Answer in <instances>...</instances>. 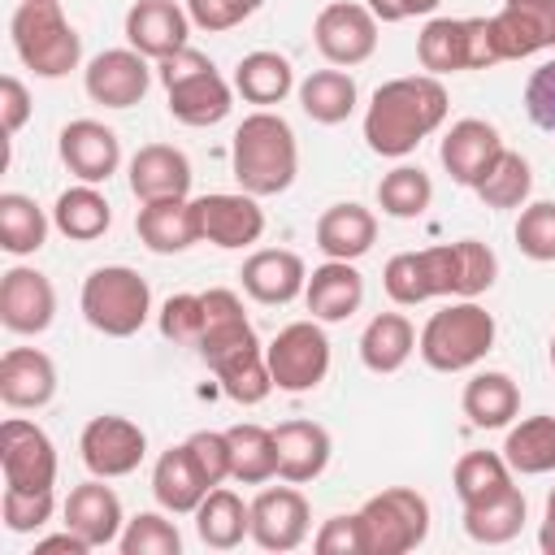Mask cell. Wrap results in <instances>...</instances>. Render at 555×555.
I'll return each mask as SVG.
<instances>
[{"instance_id": "3957f363", "label": "cell", "mask_w": 555, "mask_h": 555, "mask_svg": "<svg viewBox=\"0 0 555 555\" xmlns=\"http://www.w3.org/2000/svg\"><path fill=\"white\" fill-rule=\"evenodd\" d=\"M13 52L39 78H65L82 61V39L69 26L61 0H22L9 17Z\"/></svg>"}, {"instance_id": "7c38bea8", "label": "cell", "mask_w": 555, "mask_h": 555, "mask_svg": "<svg viewBox=\"0 0 555 555\" xmlns=\"http://www.w3.org/2000/svg\"><path fill=\"white\" fill-rule=\"evenodd\" d=\"M312 39H317V52L330 65L351 69V65H364L377 52V17L369 13V4L334 0V4H325L317 13Z\"/></svg>"}, {"instance_id": "e575fe53", "label": "cell", "mask_w": 555, "mask_h": 555, "mask_svg": "<svg viewBox=\"0 0 555 555\" xmlns=\"http://www.w3.org/2000/svg\"><path fill=\"white\" fill-rule=\"evenodd\" d=\"M52 225L69 238V243H95L108 225H113V208L104 199L100 186L91 182H78V186H65L52 204Z\"/></svg>"}, {"instance_id": "ba28073f", "label": "cell", "mask_w": 555, "mask_h": 555, "mask_svg": "<svg viewBox=\"0 0 555 555\" xmlns=\"http://www.w3.org/2000/svg\"><path fill=\"white\" fill-rule=\"evenodd\" d=\"M369 555H408L429 538V499L412 486H386L360 503Z\"/></svg>"}, {"instance_id": "30bf717a", "label": "cell", "mask_w": 555, "mask_h": 555, "mask_svg": "<svg viewBox=\"0 0 555 555\" xmlns=\"http://www.w3.org/2000/svg\"><path fill=\"white\" fill-rule=\"evenodd\" d=\"M382 286L399 308H416L425 299H455V247H421V251H399L382 269Z\"/></svg>"}, {"instance_id": "74e56055", "label": "cell", "mask_w": 555, "mask_h": 555, "mask_svg": "<svg viewBox=\"0 0 555 555\" xmlns=\"http://www.w3.org/2000/svg\"><path fill=\"white\" fill-rule=\"evenodd\" d=\"M251 338H256V330H251V321L243 312V299L230 286L204 291V338H199L195 351L204 360H212V356H221V351H230L238 343H251Z\"/></svg>"}, {"instance_id": "9f6ffc18", "label": "cell", "mask_w": 555, "mask_h": 555, "mask_svg": "<svg viewBox=\"0 0 555 555\" xmlns=\"http://www.w3.org/2000/svg\"><path fill=\"white\" fill-rule=\"evenodd\" d=\"M35 104H30V91L17 74H4L0 78V121H4V134H17L26 121H30Z\"/></svg>"}, {"instance_id": "680465c9", "label": "cell", "mask_w": 555, "mask_h": 555, "mask_svg": "<svg viewBox=\"0 0 555 555\" xmlns=\"http://www.w3.org/2000/svg\"><path fill=\"white\" fill-rule=\"evenodd\" d=\"M52 551H69V555H87L91 546L74 533V529H61V533H48V538H39L35 542V555H52Z\"/></svg>"}, {"instance_id": "e0dca14e", "label": "cell", "mask_w": 555, "mask_h": 555, "mask_svg": "<svg viewBox=\"0 0 555 555\" xmlns=\"http://www.w3.org/2000/svg\"><path fill=\"white\" fill-rule=\"evenodd\" d=\"M56 317V286L30 264H13L0 278V325L9 334H43Z\"/></svg>"}, {"instance_id": "7bdbcfd3", "label": "cell", "mask_w": 555, "mask_h": 555, "mask_svg": "<svg viewBox=\"0 0 555 555\" xmlns=\"http://www.w3.org/2000/svg\"><path fill=\"white\" fill-rule=\"evenodd\" d=\"M434 204V182L421 165H395L377 182V208L395 221H416Z\"/></svg>"}, {"instance_id": "277c9868", "label": "cell", "mask_w": 555, "mask_h": 555, "mask_svg": "<svg viewBox=\"0 0 555 555\" xmlns=\"http://www.w3.org/2000/svg\"><path fill=\"white\" fill-rule=\"evenodd\" d=\"M494 334V317L477 299H451L425 321L416 351L434 373H464L490 356Z\"/></svg>"}, {"instance_id": "6da1fadb", "label": "cell", "mask_w": 555, "mask_h": 555, "mask_svg": "<svg viewBox=\"0 0 555 555\" xmlns=\"http://www.w3.org/2000/svg\"><path fill=\"white\" fill-rule=\"evenodd\" d=\"M447 87L434 74L390 78L373 91L364 108V143L386 160H403L447 121Z\"/></svg>"}, {"instance_id": "11a10c76", "label": "cell", "mask_w": 555, "mask_h": 555, "mask_svg": "<svg viewBox=\"0 0 555 555\" xmlns=\"http://www.w3.org/2000/svg\"><path fill=\"white\" fill-rule=\"evenodd\" d=\"M525 113H529V121L538 130L555 134V61H546V65H538L529 74V82H525Z\"/></svg>"}, {"instance_id": "f5cc1de1", "label": "cell", "mask_w": 555, "mask_h": 555, "mask_svg": "<svg viewBox=\"0 0 555 555\" xmlns=\"http://www.w3.org/2000/svg\"><path fill=\"white\" fill-rule=\"evenodd\" d=\"M256 9H260V0H186L191 26H199L208 35H221V30L243 26Z\"/></svg>"}, {"instance_id": "91938a15", "label": "cell", "mask_w": 555, "mask_h": 555, "mask_svg": "<svg viewBox=\"0 0 555 555\" xmlns=\"http://www.w3.org/2000/svg\"><path fill=\"white\" fill-rule=\"evenodd\" d=\"M538 542H542V551H546V555H555V525H546V520H542V533H538Z\"/></svg>"}, {"instance_id": "4316f807", "label": "cell", "mask_w": 555, "mask_h": 555, "mask_svg": "<svg viewBox=\"0 0 555 555\" xmlns=\"http://www.w3.org/2000/svg\"><path fill=\"white\" fill-rule=\"evenodd\" d=\"M273 438H278V477L282 481L304 486V481H317L325 473L330 451H334L325 425H317V421H282L273 429Z\"/></svg>"}, {"instance_id": "ffe728a7", "label": "cell", "mask_w": 555, "mask_h": 555, "mask_svg": "<svg viewBox=\"0 0 555 555\" xmlns=\"http://www.w3.org/2000/svg\"><path fill=\"white\" fill-rule=\"evenodd\" d=\"M191 13L178 0H134L126 9V43L147 61H165L186 48Z\"/></svg>"}, {"instance_id": "d590c367", "label": "cell", "mask_w": 555, "mask_h": 555, "mask_svg": "<svg viewBox=\"0 0 555 555\" xmlns=\"http://www.w3.org/2000/svg\"><path fill=\"white\" fill-rule=\"evenodd\" d=\"M416 351V330L403 312H377L360 334V360L369 373H399Z\"/></svg>"}, {"instance_id": "ee69618b", "label": "cell", "mask_w": 555, "mask_h": 555, "mask_svg": "<svg viewBox=\"0 0 555 555\" xmlns=\"http://www.w3.org/2000/svg\"><path fill=\"white\" fill-rule=\"evenodd\" d=\"M451 481H455L460 503L473 507V503H486L512 486V464L503 460V451H468L455 460Z\"/></svg>"}, {"instance_id": "816d5d0a", "label": "cell", "mask_w": 555, "mask_h": 555, "mask_svg": "<svg viewBox=\"0 0 555 555\" xmlns=\"http://www.w3.org/2000/svg\"><path fill=\"white\" fill-rule=\"evenodd\" d=\"M186 451L195 455V464L208 477V486H221L234 473V451H230V434L225 429H195L186 438Z\"/></svg>"}, {"instance_id": "bcb514c9", "label": "cell", "mask_w": 555, "mask_h": 555, "mask_svg": "<svg viewBox=\"0 0 555 555\" xmlns=\"http://www.w3.org/2000/svg\"><path fill=\"white\" fill-rule=\"evenodd\" d=\"M117 546H121V555H178L182 551V533L160 507V512L130 516L121 538H117Z\"/></svg>"}, {"instance_id": "f35d334b", "label": "cell", "mask_w": 555, "mask_h": 555, "mask_svg": "<svg viewBox=\"0 0 555 555\" xmlns=\"http://www.w3.org/2000/svg\"><path fill=\"white\" fill-rule=\"evenodd\" d=\"M525 512H529V503H525L520 486H507L503 494L464 507V533L481 546H503L525 529Z\"/></svg>"}, {"instance_id": "6125c7cd", "label": "cell", "mask_w": 555, "mask_h": 555, "mask_svg": "<svg viewBox=\"0 0 555 555\" xmlns=\"http://www.w3.org/2000/svg\"><path fill=\"white\" fill-rule=\"evenodd\" d=\"M551 369H555V334H551Z\"/></svg>"}, {"instance_id": "5b68a950", "label": "cell", "mask_w": 555, "mask_h": 555, "mask_svg": "<svg viewBox=\"0 0 555 555\" xmlns=\"http://www.w3.org/2000/svg\"><path fill=\"white\" fill-rule=\"evenodd\" d=\"M160 65V82H165V95H169V117L182 121V126H217L225 121L230 104H234V82H225L217 74V65L199 52V48H182Z\"/></svg>"}, {"instance_id": "4dcf8cb0", "label": "cell", "mask_w": 555, "mask_h": 555, "mask_svg": "<svg viewBox=\"0 0 555 555\" xmlns=\"http://www.w3.org/2000/svg\"><path fill=\"white\" fill-rule=\"evenodd\" d=\"M208 490H212V486H208V477L199 473V464H195V455L186 451V442L160 451V460H156V468H152V494H156V503H160L169 516L195 512Z\"/></svg>"}, {"instance_id": "83f0119b", "label": "cell", "mask_w": 555, "mask_h": 555, "mask_svg": "<svg viewBox=\"0 0 555 555\" xmlns=\"http://www.w3.org/2000/svg\"><path fill=\"white\" fill-rule=\"evenodd\" d=\"M134 230H139V243L147 251H156V256L186 251L191 243H199L195 199H152V204H139Z\"/></svg>"}, {"instance_id": "f6af8a7d", "label": "cell", "mask_w": 555, "mask_h": 555, "mask_svg": "<svg viewBox=\"0 0 555 555\" xmlns=\"http://www.w3.org/2000/svg\"><path fill=\"white\" fill-rule=\"evenodd\" d=\"M473 191H477V199L486 208H525L529 191H533V169H529V160L520 152L503 147L499 160L486 169V178Z\"/></svg>"}, {"instance_id": "5bb4252c", "label": "cell", "mask_w": 555, "mask_h": 555, "mask_svg": "<svg viewBox=\"0 0 555 555\" xmlns=\"http://www.w3.org/2000/svg\"><path fill=\"white\" fill-rule=\"evenodd\" d=\"M312 533V507L304 499V490H295V481L286 486H269L251 499V542L260 551H295L304 546Z\"/></svg>"}, {"instance_id": "681fc988", "label": "cell", "mask_w": 555, "mask_h": 555, "mask_svg": "<svg viewBox=\"0 0 555 555\" xmlns=\"http://www.w3.org/2000/svg\"><path fill=\"white\" fill-rule=\"evenodd\" d=\"M56 512V494L52 490H13L4 486V499H0V520L9 533H35L52 520Z\"/></svg>"}, {"instance_id": "8992f818", "label": "cell", "mask_w": 555, "mask_h": 555, "mask_svg": "<svg viewBox=\"0 0 555 555\" xmlns=\"http://www.w3.org/2000/svg\"><path fill=\"white\" fill-rule=\"evenodd\" d=\"M78 308H82V317L95 334L130 338L152 317V291H147V278L134 273L130 264H100V269L87 273Z\"/></svg>"}, {"instance_id": "484cf974", "label": "cell", "mask_w": 555, "mask_h": 555, "mask_svg": "<svg viewBox=\"0 0 555 555\" xmlns=\"http://www.w3.org/2000/svg\"><path fill=\"white\" fill-rule=\"evenodd\" d=\"M304 304L325 325L347 321L351 312H360V304H364V278H360L356 260H325V264H317L308 273V286H304Z\"/></svg>"}, {"instance_id": "d4e9b609", "label": "cell", "mask_w": 555, "mask_h": 555, "mask_svg": "<svg viewBox=\"0 0 555 555\" xmlns=\"http://www.w3.org/2000/svg\"><path fill=\"white\" fill-rule=\"evenodd\" d=\"M243 278V291L256 299V304H291L304 295L308 286V264L299 251H286V247H260L243 260L238 269Z\"/></svg>"}, {"instance_id": "4fadbf2b", "label": "cell", "mask_w": 555, "mask_h": 555, "mask_svg": "<svg viewBox=\"0 0 555 555\" xmlns=\"http://www.w3.org/2000/svg\"><path fill=\"white\" fill-rule=\"evenodd\" d=\"M0 473L13 490H52L56 486V447L52 438L22 416L0 425Z\"/></svg>"}, {"instance_id": "94428289", "label": "cell", "mask_w": 555, "mask_h": 555, "mask_svg": "<svg viewBox=\"0 0 555 555\" xmlns=\"http://www.w3.org/2000/svg\"><path fill=\"white\" fill-rule=\"evenodd\" d=\"M546 525H555V486H551V494H546Z\"/></svg>"}, {"instance_id": "1f68e13d", "label": "cell", "mask_w": 555, "mask_h": 555, "mask_svg": "<svg viewBox=\"0 0 555 555\" xmlns=\"http://www.w3.org/2000/svg\"><path fill=\"white\" fill-rule=\"evenodd\" d=\"M460 408L464 416L477 425V429H503L516 421L520 412V386L499 373V369H486V373H473L464 382V395H460Z\"/></svg>"}, {"instance_id": "44dd1931", "label": "cell", "mask_w": 555, "mask_h": 555, "mask_svg": "<svg viewBox=\"0 0 555 555\" xmlns=\"http://www.w3.org/2000/svg\"><path fill=\"white\" fill-rule=\"evenodd\" d=\"M499 152H503V139H499V130H494L490 121H481V117H460V121L442 134L438 160H442V169L451 173V182H460V186L473 191V186L486 178V169L499 160Z\"/></svg>"}, {"instance_id": "f1b7e54d", "label": "cell", "mask_w": 555, "mask_h": 555, "mask_svg": "<svg viewBox=\"0 0 555 555\" xmlns=\"http://www.w3.org/2000/svg\"><path fill=\"white\" fill-rule=\"evenodd\" d=\"M373 243H377V217L356 199L330 204L317 217V247L325 251V260H360Z\"/></svg>"}, {"instance_id": "8d00e7d4", "label": "cell", "mask_w": 555, "mask_h": 555, "mask_svg": "<svg viewBox=\"0 0 555 555\" xmlns=\"http://www.w3.org/2000/svg\"><path fill=\"white\" fill-rule=\"evenodd\" d=\"M295 95H299V108L317 121V126H338V121H347L351 113H356V100H360V91H356V78L347 74V69H312L299 87H295Z\"/></svg>"}, {"instance_id": "6f0895ef", "label": "cell", "mask_w": 555, "mask_h": 555, "mask_svg": "<svg viewBox=\"0 0 555 555\" xmlns=\"http://www.w3.org/2000/svg\"><path fill=\"white\" fill-rule=\"evenodd\" d=\"M364 4H369V13H373L377 22H408V17L434 13L442 0H364Z\"/></svg>"}, {"instance_id": "836d02e7", "label": "cell", "mask_w": 555, "mask_h": 555, "mask_svg": "<svg viewBox=\"0 0 555 555\" xmlns=\"http://www.w3.org/2000/svg\"><path fill=\"white\" fill-rule=\"evenodd\" d=\"M295 87H299V82H295V65H291L282 52L260 48V52H247V56L234 65V91H238L247 104H256V108L282 104Z\"/></svg>"}, {"instance_id": "d6986e66", "label": "cell", "mask_w": 555, "mask_h": 555, "mask_svg": "<svg viewBox=\"0 0 555 555\" xmlns=\"http://www.w3.org/2000/svg\"><path fill=\"white\" fill-rule=\"evenodd\" d=\"M499 61H525L555 48V0H503L490 17Z\"/></svg>"}, {"instance_id": "2e32d148", "label": "cell", "mask_w": 555, "mask_h": 555, "mask_svg": "<svg viewBox=\"0 0 555 555\" xmlns=\"http://www.w3.org/2000/svg\"><path fill=\"white\" fill-rule=\"evenodd\" d=\"M56 152H61V165L78 178V182H108L121 165V139L117 130H108L104 121L95 117H78V121H65L61 134H56Z\"/></svg>"}, {"instance_id": "d6a6232c", "label": "cell", "mask_w": 555, "mask_h": 555, "mask_svg": "<svg viewBox=\"0 0 555 555\" xmlns=\"http://www.w3.org/2000/svg\"><path fill=\"white\" fill-rule=\"evenodd\" d=\"M191 516H195L199 542L212 551H234L243 538H251V503H243L225 486H212Z\"/></svg>"}, {"instance_id": "60d3db41", "label": "cell", "mask_w": 555, "mask_h": 555, "mask_svg": "<svg viewBox=\"0 0 555 555\" xmlns=\"http://www.w3.org/2000/svg\"><path fill=\"white\" fill-rule=\"evenodd\" d=\"M52 217L22 191H4L0 195V247L9 256H35L48 243Z\"/></svg>"}, {"instance_id": "603a6c76", "label": "cell", "mask_w": 555, "mask_h": 555, "mask_svg": "<svg viewBox=\"0 0 555 555\" xmlns=\"http://www.w3.org/2000/svg\"><path fill=\"white\" fill-rule=\"evenodd\" d=\"M0 399L13 412H35L56 399V364L39 347H9L0 356Z\"/></svg>"}, {"instance_id": "ac0fdd59", "label": "cell", "mask_w": 555, "mask_h": 555, "mask_svg": "<svg viewBox=\"0 0 555 555\" xmlns=\"http://www.w3.org/2000/svg\"><path fill=\"white\" fill-rule=\"evenodd\" d=\"M82 87L95 104L104 108H130L147 95L152 87V69H147V56L134 52V48H108L100 56L87 61L82 69Z\"/></svg>"}, {"instance_id": "7a4b0ae2", "label": "cell", "mask_w": 555, "mask_h": 555, "mask_svg": "<svg viewBox=\"0 0 555 555\" xmlns=\"http://www.w3.org/2000/svg\"><path fill=\"white\" fill-rule=\"evenodd\" d=\"M230 165H234V178L247 195H256V199L282 195L299 173V143H295L291 121L273 108L247 113L234 130Z\"/></svg>"}, {"instance_id": "f907efd6", "label": "cell", "mask_w": 555, "mask_h": 555, "mask_svg": "<svg viewBox=\"0 0 555 555\" xmlns=\"http://www.w3.org/2000/svg\"><path fill=\"white\" fill-rule=\"evenodd\" d=\"M156 325H160V334H165L169 343H178V347H199V338H204V295H191V291L169 295V299L160 304Z\"/></svg>"}, {"instance_id": "db71d44e", "label": "cell", "mask_w": 555, "mask_h": 555, "mask_svg": "<svg viewBox=\"0 0 555 555\" xmlns=\"http://www.w3.org/2000/svg\"><path fill=\"white\" fill-rule=\"evenodd\" d=\"M312 546H317L321 555H369V546H364V525H360V512L321 520V529L312 533Z\"/></svg>"}, {"instance_id": "9c48e42d", "label": "cell", "mask_w": 555, "mask_h": 555, "mask_svg": "<svg viewBox=\"0 0 555 555\" xmlns=\"http://www.w3.org/2000/svg\"><path fill=\"white\" fill-rule=\"evenodd\" d=\"M269 356V373H273V386L286 390V395H304V390H317L330 373V338L321 330V321H291L273 334V343L264 347Z\"/></svg>"}, {"instance_id": "c3c4849f", "label": "cell", "mask_w": 555, "mask_h": 555, "mask_svg": "<svg viewBox=\"0 0 555 555\" xmlns=\"http://www.w3.org/2000/svg\"><path fill=\"white\" fill-rule=\"evenodd\" d=\"M516 247L520 256L551 264L555 260V199H533L516 217Z\"/></svg>"}, {"instance_id": "8fae6325", "label": "cell", "mask_w": 555, "mask_h": 555, "mask_svg": "<svg viewBox=\"0 0 555 555\" xmlns=\"http://www.w3.org/2000/svg\"><path fill=\"white\" fill-rule=\"evenodd\" d=\"M78 455L87 464L91 477H130L143 455H147V434L130 421V416H117V412H104V416H91L78 434Z\"/></svg>"}, {"instance_id": "f546056e", "label": "cell", "mask_w": 555, "mask_h": 555, "mask_svg": "<svg viewBox=\"0 0 555 555\" xmlns=\"http://www.w3.org/2000/svg\"><path fill=\"white\" fill-rule=\"evenodd\" d=\"M208 369L217 373L221 390H225L234 403H243V408L264 403V399H269V390H273V373H269V356H264L260 338L238 343V347H230V351L212 356V360H208Z\"/></svg>"}, {"instance_id": "52a82bcc", "label": "cell", "mask_w": 555, "mask_h": 555, "mask_svg": "<svg viewBox=\"0 0 555 555\" xmlns=\"http://www.w3.org/2000/svg\"><path fill=\"white\" fill-rule=\"evenodd\" d=\"M416 61L434 78L499 65L490 17H429L416 35Z\"/></svg>"}, {"instance_id": "9a60e30c", "label": "cell", "mask_w": 555, "mask_h": 555, "mask_svg": "<svg viewBox=\"0 0 555 555\" xmlns=\"http://www.w3.org/2000/svg\"><path fill=\"white\" fill-rule=\"evenodd\" d=\"M195 221H199V243L212 247H251L264 234V208L247 191H212L195 199Z\"/></svg>"}, {"instance_id": "7402d4cb", "label": "cell", "mask_w": 555, "mask_h": 555, "mask_svg": "<svg viewBox=\"0 0 555 555\" xmlns=\"http://www.w3.org/2000/svg\"><path fill=\"white\" fill-rule=\"evenodd\" d=\"M130 195L139 204H152V199H186L191 195V160L182 147L173 143H143L134 156H130Z\"/></svg>"}, {"instance_id": "b9f144b4", "label": "cell", "mask_w": 555, "mask_h": 555, "mask_svg": "<svg viewBox=\"0 0 555 555\" xmlns=\"http://www.w3.org/2000/svg\"><path fill=\"white\" fill-rule=\"evenodd\" d=\"M230 451H234V481L243 486H264L278 477V438L273 429L256 425V421H243V425H230Z\"/></svg>"}, {"instance_id": "7dc6e473", "label": "cell", "mask_w": 555, "mask_h": 555, "mask_svg": "<svg viewBox=\"0 0 555 555\" xmlns=\"http://www.w3.org/2000/svg\"><path fill=\"white\" fill-rule=\"evenodd\" d=\"M455 247V299H477L499 278V256L481 238H460Z\"/></svg>"}, {"instance_id": "ab89813d", "label": "cell", "mask_w": 555, "mask_h": 555, "mask_svg": "<svg viewBox=\"0 0 555 555\" xmlns=\"http://www.w3.org/2000/svg\"><path fill=\"white\" fill-rule=\"evenodd\" d=\"M503 460L520 477L555 473V416H525L503 438Z\"/></svg>"}, {"instance_id": "cb8c5ba5", "label": "cell", "mask_w": 555, "mask_h": 555, "mask_svg": "<svg viewBox=\"0 0 555 555\" xmlns=\"http://www.w3.org/2000/svg\"><path fill=\"white\" fill-rule=\"evenodd\" d=\"M61 512H65V529H74L91 551L95 546H113L121 538V529H126L121 499L113 494V486H104V477H91V481L74 486Z\"/></svg>"}]
</instances>
